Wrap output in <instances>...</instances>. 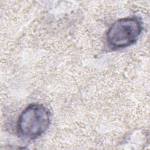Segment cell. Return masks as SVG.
Masks as SVG:
<instances>
[{"label": "cell", "mask_w": 150, "mask_h": 150, "mask_svg": "<svg viewBox=\"0 0 150 150\" xmlns=\"http://www.w3.org/2000/svg\"><path fill=\"white\" fill-rule=\"evenodd\" d=\"M143 29L141 19L137 16L120 19L108 28L106 35V42L112 50H117L134 44Z\"/></svg>", "instance_id": "cell-2"}, {"label": "cell", "mask_w": 150, "mask_h": 150, "mask_svg": "<svg viewBox=\"0 0 150 150\" xmlns=\"http://www.w3.org/2000/svg\"><path fill=\"white\" fill-rule=\"evenodd\" d=\"M51 122V114L42 104L34 103L26 107L19 116L16 132L25 140H34L42 135Z\"/></svg>", "instance_id": "cell-1"}]
</instances>
